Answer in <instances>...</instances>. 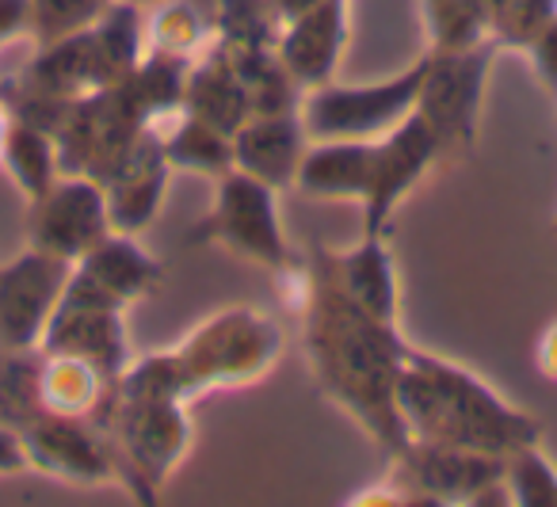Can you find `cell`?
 I'll return each mask as SVG.
<instances>
[{"label":"cell","mask_w":557,"mask_h":507,"mask_svg":"<svg viewBox=\"0 0 557 507\" xmlns=\"http://www.w3.org/2000/svg\"><path fill=\"white\" fill-rule=\"evenodd\" d=\"M397 367V393L409 423L424 438L462 450H508L534 438V423L504 408L485 385L473 382L466 370L447 362L424 359L401 347Z\"/></svg>","instance_id":"obj_1"},{"label":"cell","mask_w":557,"mask_h":507,"mask_svg":"<svg viewBox=\"0 0 557 507\" xmlns=\"http://www.w3.org/2000/svg\"><path fill=\"white\" fill-rule=\"evenodd\" d=\"M207 237L263 263L287 260L283 237H278V225H275V207H271V187L263 180L248 176V172L222 184L214 214L199 230V240Z\"/></svg>","instance_id":"obj_2"},{"label":"cell","mask_w":557,"mask_h":507,"mask_svg":"<svg viewBox=\"0 0 557 507\" xmlns=\"http://www.w3.org/2000/svg\"><path fill=\"white\" fill-rule=\"evenodd\" d=\"M428 65L412 70L409 77L382 88H341V92H321L310 100V126L318 138H367L379 126H389L412 108L424 92Z\"/></svg>","instance_id":"obj_3"},{"label":"cell","mask_w":557,"mask_h":507,"mask_svg":"<svg viewBox=\"0 0 557 507\" xmlns=\"http://www.w3.org/2000/svg\"><path fill=\"white\" fill-rule=\"evenodd\" d=\"M62 290V260L35 252L0 271V339L24 347L35 339Z\"/></svg>","instance_id":"obj_4"},{"label":"cell","mask_w":557,"mask_h":507,"mask_svg":"<svg viewBox=\"0 0 557 507\" xmlns=\"http://www.w3.org/2000/svg\"><path fill=\"white\" fill-rule=\"evenodd\" d=\"M103 233V199L96 187L88 184H65L50 187L47 195H39V210H35V252L58 256H85L88 248L100 245Z\"/></svg>","instance_id":"obj_5"},{"label":"cell","mask_w":557,"mask_h":507,"mask_svg":"<svg viewBox=\"0 0 557 507\" xmlns=\"http://www.w3.org/2000/svg\"><path fill=\"white\" fill-rule=\"evenodd\" d=\"M435 141L440 138H435V131L428 126V119L412 115L409 123L397 126V131L379 146V157H374V180H371V191H367V233H371V237H379L382 218L389 214L397 195L424 172Z\"/></svg>","instance_id":"obj_6"},{"label":"cell","mask_w":557,"mask_h":507,"mask_svg":"<svg viewBox=\"0 0 557 507\" xmlns=\"http://www.w3.org/2000/svg\"><path fill=\"white\" fill-rule=\"evenodd\" d=\"M374 157L379 146H359V141H336L302 161V187L310 195H363L371 191Z\"/></svg>","instance_id":"obj_7"},{"label":"cell","mask_w":557,"mask_h":507,"mask_svg":"<svg viewBox=\"0 0 557 507\" xmlns=\"http://www.w3.org/2000/svg\"><path fill=\"white\" fill-rule=\"evenodd\" d=\"M341 39H344L341 0H325V4H310V9H306V16L295 24L283 54H287L290 70H295L298 77L321 81L333 70Z\"/></svg>","instance_id":"obj_8"},{"label":"cell","mask_w":557,"mask_h":507,"mask_svg":"<svg viewBox=\"0 0 557 507\" xmlns=\"http://www.w3.org/2000/svg\"><path fill=\"white\" fill-rule=\"evenodd\" d=\"M24 450L27 458H35L39 466L54 469V473H70L81 477V481H96V477L108 473L103 458L96 454V446L88 443V435H81L77 428L62 420L50 423H35L24 435Z\"/></svg>","instance_id":"obj_9"},{"label":"cell","mask_w":557,"mask_h":507,"mask_svg":"<svg viewBox=\"0 0 557 507\" xmlns=\"http://www.w3.org/2000/svg\"><path fill=\"white\" fill-rule=\"evenodd\" d=\"M237 157L245 164L248 176L263 180V184H278L287 180L298 157V131L287 119H263L252 123L248 131H240L237 138Z\"/></svg>","instance_id":"obj_10"},{"label":"cell","mask_w":557,"mask_h":507,"mask_svg":"<svg viewBox=\"0 0 557 507\" xmlns=\"http://www.w3.org/2000/svg\"><path fill=\"white\" fill-rule=\"evenodd\" d=\"M341 283H344V294H348L363 313L389 324V317H394V275H389V260L379 240L371 237L359 252L341 260Z\"/></svg>","instance_id":"obj_11"},{"label":"cell","mask_w":557,"mask_h":507,"mask_svg":"<svg viewBox=\"0 0 557 507\" xmlns=\"http://www.w3.org/2000/svg\"><path fill=\"white\" fill-rule=\"evenodd\" d=\"M4 157H9V169L20 180V187H27L35 199L50 191L54 153H50V141L35 126H12V134L4 138Z\"/></svg>","instance_id":"obj_12"},{"label":"cell","mask_w":557,"mask_h":507,"mask_svg":"<svg viewBox=\"0 0 557 507\" xmlns=\"http://www.w3.org/2000/svg\"><path fill=\"white\" fill-rule=\"evenodd\" d=\"M39 389H42V400H47L50 408H58V412H81V408H88L96 397V367L77 359V355H65V359H58L54 367L42 374Z\"/></svg>","instance_id":"obj_13"},{"label":"cell","mask_w":557,"mask_h":507,"mask_svg":"<svg viewBox=\"0 0 557 507\" xmlns=\"http://www.w3.org/2000/svg\"><path fill=\"white\" fill-rule=\"evenodd\" d=\"M511 492H516L519 504L557 507V477H554V469H549L534 450L519 446L516 466H511Z\"/></svg>","instance_id":"obj_14"},{"label":"cell","mask_w":557,"mask_h":507,"mask_svg":"<svg viewBox=\"0 0 557 507\" xmlns=\"http://www.w3.org/2000/svg\"><path fill=\"white\" fill-rule=\"evenodd\" d=\"M100 0H32V16L39 24V35L42 39H62L65 32L81 27L88 16L96 12Z\"/></svg>","instance_id":"obj_15"},{"label":"cell","mask_w":557,"mask_h":507,"mask_svg":"<svg viewBox=\"0 0 557 507\" xmlns=\"http://www.w3.org/2000/svg\"><path fill=\"white\" fill-rule=\"evenodd\" d=\"M27 20H32V0H0V39L20 32Z\"/></svg>","instance_id":"obj_16"},{"label":"cell","mask_w":557,"mask_h":507,"mask_svg":"<svg viewBox=\"0 0 557 507\" xmlns=\"http://www.w3.org/2000/svg\"><path fill=\"white\" fill-rule=\"evenodd\" d=\"M24 461H27L24 443H20L12 431L0 428V473H12V469H20Z\"/></svg>","instance_id":"obj_17"},{"label":"cell","mask_w":557,"mask_h":507,"mask_svg":"<svg viewBox=\"0 0 557 507\" xmlns=\"http://www.w3.org/2000/svg\"><path fill=\"white\" fill-rule=\"evenodd\" d=\"M0 141H4V131H0Z\"/></svg>","instance_id":"obj_18"}]
</instances>
